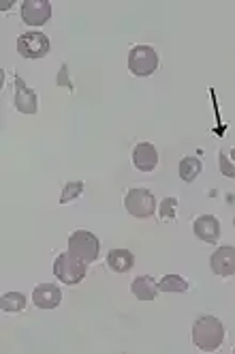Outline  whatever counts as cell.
I'll list each match as a JSON object with an SVG mask.
<instances>
[{
    "instance_id": "cell-1",
    "label": "cell",
    "mask_w": 235,
    "mask_h": 354,
    "mask_svg": "<svg viewBox=\"0 0 235 354\" xmlns=\"http://www.w3.org/2000/svg\"><path fill=\"white\" fill-rule=\"evenodd\" d=\"M223 342H225V326L218 318L201 316L192 324V344L199 350H205V352L218 350Z\"/></svg>"
},
{
    "instance_id": "cell-2",
    "label": "cell",
    "mask_w": 235,
    "mask_h": 354,
    "mask_svg": "<svg viewBox=\"0 0 235 354\" xmlns=\"http://www.w3.org/2000/svg\"><path fill=\"white\" fill-rule=\"evenodd\" d=\"M101 252V241L88 230H77L69 236V254L83 260V262H96Z\"/></svg>"
},
{
    "instance_id": "cell-3",
    "label": "cell",
    "mask_w": 235,
    "mask_h": 354,
    "mask_svg": "<svg viewBox=\"0 0 235 354\" xmlns=\"http://www.w3.org/2000/svg\"><path fill=\"white\" fill-rule=\"evenodd\" d=\"M88 273V262H83L71 254H60L54 262V275L67 286L79 283Z\"/></svg>"
},
{
    "instance_id": "cell-4",
    "label": "cell",
    "mask_w": 235,
    "mask_h": 354,
    "mask_svg": "<svg viewBox=\"0 0 235 354\" xmlns=\"http://www.w3.org/2000/svg\"><path fill=\"white\" fill-rule=\"evenodd\" d=\"M159 67V54L154 48L150 46H137L128 54V69L137 77H147L152 75Z\"/></svg>"
},
{
    "instance_id": "cell-5",
    "label": "cell",
    "mask_w": 235,
    "mask_h": 354,
    "mask_svg": "<svg viewBox=\"0 0 235 354\" xmlns=\"http://www.w3.org/2000/svg\"><path fill=\"white\" fill-rule=\"evenodd\" d=\"M124 208H126V213H131L137 219L152 217L156 208L154 194L147 189H131L124 196Z\"/></svg>"
},
{
    "instance_id": "cell-6",
    "label": "cell",
    "mask_w": 235,
    "mask_h": 354,
    "mask_svg": "<svg viewBox=\"0 0 235 354\" xmlns=\"http://www.w3.org/2000/svg\"><path fill=\"white\" fill-rule=\"evenodd\" d=\"M50 48H52L50 46V37L43 35V32H24V35H19V39H17L19 56L30 58V60L48 56Z\"/></svg>"
},
{
    "instance_id": "cell-7",
    "label": "cell",
    "mask_w": 235,
    "mask_h": 354,
    "mask_svg": "<svg viewBox=\"0 0 235 354\" xmlns=\"http://www.w3.org/2000/svg\"><path fill=\"white\" fill-rule=\"evenodd\" d=\"M52 17L50 0H24L21 3V19L30 26H43Z\"/></svg>"
},
{
    "instance_id": "cell-8",
    "label": "cell",
    "mask_w": 235,
    "mask_h": 354,
    "mask_svg": "<svg viewBox=\"0 0 235 354\" xmlns=\"http://www.w3.org/2000/svg\"><path fill=\"white\" fill-rule=\"evenodd\" d=\"M13 82H15L13 106H15L21 114H37V93H34L19 75H13Z\"/></svg>"
},
{
    "instance_id": "cell-9",
    "label": "cell",
    "mask_w": 235,
    "mask_h": 354,
    "mask_svg": "<svg viewBox=\"0 0 235 354\" xmlns=\"http://www.w3.org/2000/svg\"><path fill=\"white\" fill-rule=\"evenodd\" d=\"M210 266L216 275L229 277L235 273V247H218L210 258Z\"/></svg>"
},
{
    "instance_id": "cell-10",
    "label": "cell",
    "mask_w": 235,
    "mask_h": 354,
    "mask_svg": "<svg viewBox=\"0 0 235 354\" xmlns=\"http://www.w3.org/2000/svg\"><path fill=\"white\" fill-rule=\"evenodd\" d=\"M159 163V153L154 149V144L150 142H139L133 151V165L139 172H152Z\"/></svg>"
},
{
    "instance_id": "cell-11",
    "label": "cell",
    "mask_w": 235,
    "mask_h": 354,
    "mask_svg": "<svg viewBox=\"0 0 235 354\" xmlns=\"http://www.w3.org/2000/svg\"><path fill=\"white\" fill-rule=\"evenodd\" d=\"M192 230H195V236L199 241L205 243H218L221 236V221L214 215H201L192 223Z\"/></svg>"
},
{
    "instance_id": "cell-12",
    "label": "cell",
    "mask_w": 235,
    "mask_h": 354,
    "mask_svg": "<svg viewBox=\"0 0 235 354\" xmlns=\"http://www.w3.org/2000/svg\"><path fill=\"white\" fill-rule=\"evenodd\" d=\"M60 301H62V292L56 283H41L32 292V303L39 309H54L60 305Z\"/></svg>"
},
{
    "instance_id": "cell-13",
    "label": "cell",
    "mask_w": 235,
    "mask_h": 354,
    "mask_svg": "<svg viewBox=\"0 0 235 354\" xmlns=\"http://www.w3.org/2000/svg\"><path fill=\"white\" fill-rule=\"evenodd\" d=\"M131 292L139 301H154L161 290H159V281H154L150 275H139L131 286Z\"/></svg>"
},
{
    "instance_id": "cell-14",
    "label": "cell",
    "mask_w": 235,
    "mask_h": 354,
    "mask_svg": "<svg viewBox=\"0 0 235 354\" xmlns=\"http://www.w3.org/2000/svg\"><path fill=\"white\" fill-rule=\"evenodd\" d=\"M135 264V256L128 252V249H112L110 254H107V266L116 273H126V270H131Z\"/></svg>"
},
{
    "instance_id": "cell-15",
    "label": "cell",
    "mask_w": 235,
    "mask_h": 354,
    "mask_svg": "<svg viewBox=\"0 0 235 354\" xmlns=\"http://www.w3.org/2000/svg\"><path fill=\"white\" fill-rule=\"evenodd\" d=\"M203 170V163L197 157H184L180 161V178L184 183H192Z\"/></svg>"
},
{
    "instance_id": "cell-16",
    "label": "cell",
    "mask_w": 235,
    "mask_h": 354,
    "mask_svg": "<svg viewBox=\"0 0 235 354\" xmlns=\"http://www.w3.org/2000/svg\"><path fill=\"white\" fill-rule=\"evenodd\" d=\"M159 290L161 292H186L188 290V281L180 275H165L161 281H159Z\"/></svg>"
},
{
    "instance_id": "cell-17",
    "label": "cell",
    "mask_w": 235,
    "mask_h": 354,
    "mask_svg": "<svg viewBox=\"0 0 235 354\" xmlns=\"http://www.w3.org/2000/svg\"><path fill=\"white\" fill-rule=\"evenodd\" d=\"M0 307L3 311H9V314H15V311H21L26 307V297L21 292H7L0 299Z\"/></svg>"
},
{
    "instance_id": "cell-18",
    "label": "cell",
    "mask_w": 235,
    "mask_h": 354,
    "mask_svg": "<svg viewBox=\"0 0 235 354\" xmlns=\"http://www.w3.org/2000/svg\"><path fill=\"white\" fill-rule=\"evenodd\" d=\"M83 192V183L81 180H71L69 185H64L62 189V196H60V204H69L73 202L75 198H79Z\"/></svg>"
},
{
    "instance_id": "cell-19",
    "label": "cell",
    "mask_w": 235,
    "mask_h": 354,
    "mask_svg": "<svg viewBox=\"0 0 235 354\" xmlns=\"http://www.w3.org/2000/svg\"><path fill=\"white\" fill-rule=\"evenodd\" d=\"M176 206H178V200L176 198H165L163 204H161V219L163 221H171L176 217Z\"/></svg>"
},
{
    "instance_id": "cell-20",
    "label": "cell",
    "mask_w": 235,
    "mask_h": 354,
    "mask_svg": "<svg viewBox=\"0 0 235 354\" xmlns=\"http://www.w3.org/2000/svg\"><path fill=\"white\" fill-rule=\"evenodd\" d=\"M218 161H221V172H223V176H227V178H235V165L229 161V157H227L225 153H221V155H218Z\"/></svg>"
},
{
    "instance_id": "cell-21",
    "label": "cell",
    "mask_w": 235,
    "mask_h": 354,
    "mask_svg": "<svg viewBox=\"0 0 235 354\" xmlns=\"http://www.w3.org/2000/svg\"><path fill=\"white\" fill-rule=\"evenodd\" d=\"M231 159H233V161H235V149H233V151H231Z\"/></svg>"
},
{
    "instance_id": "cell-22",
    "label": "cell",
    "mask_w": 235,
    "mask_h": 354,
    "mask_svg": "<svg viewBox=\"0 0 235 354\" xmlns=\"http://www.w3.org/2000/svg\"><path fill=\"white\" fill-rule=\"evenodd\" d=\"M233 352H235V350H233Z\"/></svg>"
}]
</instances>
